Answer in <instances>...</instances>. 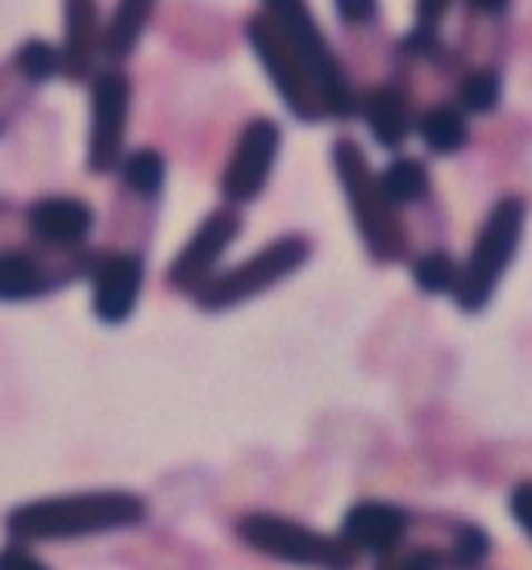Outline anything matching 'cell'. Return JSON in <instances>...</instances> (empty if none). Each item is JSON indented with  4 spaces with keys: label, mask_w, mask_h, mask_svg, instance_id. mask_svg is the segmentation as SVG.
<instances>
[{
    "label": "cell",
    "mask_w": 532,
    "mask_h": 570,
    "mask_svg": "<svg viewBox=\"0 0 532 570\" xmlns=\"http://www.w3.org/2000/svg\"><path fill=\"white\" fill-rule=\"evenodd\" d=\"M333 171L342 179V191H345V200H349L354 225H358L362 246L371 250V258H375V263L404 258L407 234H404V222H400V208L383 196L378 175L371 171L362 146L349 142V138H337V142H333Z\"/></svg>",
    "instance_id": "3957f363"
},
{
    "label": "cell",
    "mask_w": 532,
    "mask_h": 570,
    "mask_svg": "<svg viewBox=\"0 0 532 570\" xmlns=\"http://www.w3.org/2000/svg\"><path fill=\"white\" fill-rule=\"evenodd\" d=\"M416 134H421V142L433 155H457L470 142V121L454 100H441V105H433V109H424L416 117Z\"/></svg>",
    "instance_id": "2e32d148"
},
{
    "label": "cell",
    "mask_w": 532,
    "mask_h": 570,
    "mask_svg": "<svg viewBox=\"0 0 532 570\" xmlns=\"http://www.w3.org/2000/svg\"><path fill=\"white\" fill-rule=\"evenodd\" d=\"M26 225H30V238L38 246H47V250H76L92 234L96 213L79 196H42V200L30 205Z\"/></svg>",
    "instance_id": "7c38bea8"
},
{
    "label": "cell",
    "mask_w": 532,
    "mask_h": 570,
    "mask_svg": "<svg viewBox=\"0 0 532 570\" xmlns=\"http://www.w3.org/2000/svg\"><path fill=\"white\" fill-rule=\"evenodd\" d=\"M378 188H383V196H387L395 208H407V205H421V200H428L433 179H428V167H424L421 159H407V155H400V159H392L387 167H383V175H378Z\"/></svg>",
    "instance_id": "ac0fdd59"
},
{
    "label": "cell",
    "mask_w": 532,
    "mask_h": 570,
    "mask_svg": "<svg viewBox=\"0 0 532 570\" xmlns=\"http://www.w3.org/2000/svg\"><path fill=\"white\" fill-rule=\"evenodd\" d=\"M263 13L283 30V38L292 42V50L299 55L304 71L313 76L316 96L325 105V117H354L358 112V96L349 83V71L342 67L337 50L329 47V38L321 30V21L313 17L308 0H263Z\"/></svg>",
    "instance_id": "277c9868"
},
{
    "label": "cell",
    "mask_w": 532,
    "mask_h": 570,
    "mask_svg": "<svg viewBox=\"0 0 532 570\" xmlns=\"http://www.w3.org/2000/svg\"><path fill=\"white\" fill-rule=\"evenodd\" d=\"M333 9H337V17L349 30H362V26L378 21V0H333Z\"/></svg>",
    "instance_id": "cb8c5ba5"
},
{
    "label": "cell",
    "mask_w": 532,
    "mask_h": 570,
    "mask_svg": "<svg viewBox=\"0 0 532 570\" xmlns=\"http://www.w3.org/2000/svg\"><path fill=\"white\" fill-rule=\"evenodd\" d=\"M150 17H155V0H117L109 30L100 38V50H105L109 59L134 55V47H138L146 26H150Z\"/></svg>",
    "instance_id": "e0dca14e"
},
{
    "label": "cell",
    "mask_w": 532,
    "mask_h": 570,
    "mask_svg": "<svg viewBox=\"0 0 532 570\" xmlns=\"http://www.w3.org/2000/svg\"><path fill=\"white\" fill-rule=\"evenodd\" d=\"M279 142H283V134L270 117H254L250 126L242 129L234 155L225 163V175H220V191H225L229 205H250V200H258V191H263L266 179H270Z\"/></svg>",
    "instance_id": "9c48e42d"
},
{
    "label": "cell",
    "mask_w": 532,
    "mask_h": 570,
    "mask_svg": "<svg viewBox=\"0 0 532 570\" xmlns=\"http://www.w3.org/2000/svg\"><path fill=\"white\" fill-rule=\"evenodd\" d=\"M237 234H242V217H237L234 208L208 213V217L200 222V229L188 238V246L179 250V258L171 263V271H167L171 287H179V292H196L200 284H208V279L217 275L220 254L229 250V242H234Z\"/></svg>",
    "instance_id": "30bf717a"
},
{
    "label": "cell",
    "mask_w": 532,
    "mask_h": 570,
    "mask_svg": "<svg viewBox=\"0 0 532 570\" xmlns=\"http://www.w3.org/2000/svg\"><path fill=\"white\" fill-rule=\"evenodd\" d=\"M358 112L366 129H371V138L378 146H387V150H400L407 142V134L416 129V117H412V105H407V96L395 88V83H378L371 92L358 100Z\"/></svg>",
    "instance_id": "5bb4252c"
},
{
    "label": "cell",
    "mask_w": 532,
    "mask_h": 570,
    "mask_svg": "<svg viewBox=\"0 0 532 570\" xmlns=\"http://www.w3.org/2000/svg\"><path fill=\"white\" fill-rule=\"evenodd\" d=\"M508 512H512V521L520 524V533L532 541V479H520L512 495H508Z\"/></svg>",
    "instance_id": "d4e9b609"
},
{
    "label": "cell",
    "mask_w": 532,
    "mask_h": 570,
    "mask_svg": "<svg viewBox=\"0 0 532 570\" xmlns=\"http://www.w3.org/2000/svg\"><path fill=\"white\" fill-rule=\"evenodd\" d=\"M407 538H412V512L392 500H358L342 521V541L354 554L392 558Z\"/></svg>",
    "instance_id": "8fae6325"
},
{
    "label": "cell",
    "mask_w": 532,
    "mask_h": 570,
    "mask_svg": "<svg viewBox=\"0 0 532 570\" xmlns=\"http://www.w3.org/2000/svg\"><path fill=\"white\" fill-rule=\"evenodd\" d=\"M375 570H437V567L421 554H392V558H378Z\"/></svg>",
    "instance_id": "4316f807"
},
{
    "label": "cell",
    "mask_w": 532,
    "mask_h": 570,
    "mask_svg": "<svg viewBox=\"0 0 532 570\" xmlns=\"http://www.w3.org/2000/svg\"><path fill=\"white\" fill-rule=\"evenodd\" d=\"M121 179H126L129 191L138 196H158L162 191V179H167V163L158 150H134L121 159Z\"/></svg>",
    "instance_id": "7402d4cb"
},
{
    "label": "cell",
    "mask_w": 532,
    "mask_h": 570,
    "mask_svg": "<svg viewBox=\"0 0 532 570\" xmlns=\"http://www.w3.org/2000/svg\"><path fill=\"white\" fill-rule=\"evenodd\" d=\"M466 9L479 17V21H500V17L512 9V0H466Z\"/></svg>",
    "instance_id": "83f0119b"
},
{
    "label": "cell",
    "mask_w": 532,
    "mask_h": 570,
    "mask_svg": "<svg viewBox=\"0 0 532 570\" xmlns=\"http://www.w3.org/2000/svg\"><path fill=\"white\" fill-rule=\"evenodd\" d=\"M17 67H21L26 80L47 83L50 76L63 71V55H59V47L42 42V38H30V42H21V50H17Z\"/></svg>",
    "instance_id": "603a6c76"
},
{
    "label": "cell",
    "mask_w": 532,
    "mask_h": 570,
    "mask_svg": "<svg viewBox=\"0 0 532 570\" xmlns=\"http://www.w3.org/2000/svg\"><path fill=\"white\" fill-rule=\"evenodd\" d=\"M129 126V76L126 71H96L92 80V129H88V167L109 175L126 159Z\"/></svg>",
    "instance_id": "ba28073f"
},
{
    "label": "cell",
    "mask_w": 532,
    "mask_h": 570,
    "mask_svg": "<svg viewBox=\"0 0 532 570\" xmlns=\"http://www.w3.org/2000/svg\"><path fill=\"white\" fill-rule=\"evenodd\" d=\"M146 517V504L129 491H76V495H50L30 500L4 517V529L17 541H67L129 529Z\"/></svg>",
    "instance_id": "6da1fadb"
},
{
    "label": "cell",
    "mask_w": 532,
    "mask_h": 570,
    "mask_svg": "<svg viewBox=\"0 0 532 570\" xmlns=\"http://www.w3.org/2000/svg\"><path fill=\"white\" fill-rule=\"evenodd\" d=\"M500 100H503V76H500V67L479 63V67H470L466 76L457 80L454 105L462 112H466V117H486V112L500 109Z\"/></svg>",
    "instance_id": "d6986e66"
},
{
    "label": "cell",
    "mask_w": 532,
    "mask_h": 570,
    "mask_svg": "<svg viewBox=\"0 0 532 570\" xmlns=\"http://www.w3.org/2000/svg\"><path fill=\"white\" fill-rule=\"evenodd\" d=\"M141 296V258L138 254H105L92 267V313L105 325H121L138 308Z\"/></svg>",
    "instance_id": "4fadbf2b"
},
{
    "label": "cell",
    "mask_w": 532,
    "mask_h": 570,
    "mask_svg": "<svg viewBox=\"0 0 532 570\" xmlns=\"http://www.w3.org/2000/svg\"><path fill=\"white\" fill-rule=\"evenodd\" d=\"M524 225H529V200L524 196H500L486 208L479 234L470 242V254L457 267L454 304L462 313H483L491 296L500 292L503 275L512 267L524 242Z\"/></svg>",
    "instance_id": "7a4b0ae2"
},
{
    "label": "cell",
    "mask_w": 532,
    "mask_h": 570,
    "mask_svg": "<svg viewBox=\"0 0 532 570\" xmlns=\"http://www.w3.org/2000/svg\"><path fill=\"white\" fill-rule=\"evenodd\" d=\"M67 279H71V271H47V263L33 258V254L0 250V301H33V296L55 292Z\"/></svg>",
    "instance_id": "9a60e30c"
},
{
    "label": "cell",
    "mask_w": 532,
    "mask_h": 570,
    "mask_svg": "<svg viewBox=\"0 0 532 570\" xmlns=\"http://www.w3.org/2000/svg\"><path fill=\"white\" fill-rule=\"evenodd\" d=\"M313 254V242L299 238V234H287V238L270 242L258 254H250L246 263H237L234 271H220L208 284L196 287V304L208 308V313H220V308H234V304L254 301L258 292L283 284L292 271H299Z\"/></svg>",
    "instance_id": "8992f818"
},
{
    "label": "cell",
    "mask_w": 532,
    "mask_h": 570,
    "mask_svg": "<svg viewBox=\"0 0 532 570\" xmlns=\"http://www.w3.org/2000/svg\"><path fill=\"white\" fill-rule=\"evenodd\" d=\"M457 263L450 250H424L416 263H412V279H416V287L421 292H428V296H454L457 287Z\"/></svg>",
    "instance_id": "44dd1931"
},
{
    "label": "cell",
    "mask_w": 532,
    "mask_h": 570,
    "mask_svg": "<svg viewBox=\"0 0 532 570\" xmlns=\"http://www.w3.org/2000/svg\"><path fill=\"white\" fill-rule=\"evenodd\" d=\"M237 538L246 541L258 554H270L292 567H313V570H354L358 554L345 546L342 538L316 533L308 524H296L287 517H270V512H250L237 521Z\"/></svg>",
    "instance_id": "5b68a950"
},
{
    "label": "cell",
    "mask_w": 532,
    "mask_h": 570,
    "mask_svg": "<svg viewBox=\"0 0 532 570\" xmlns=\"http://www.w3.org/2000/svg\"><path fill=\"white\" fill-rule=\"evenodd\" d=\"M454 9V0H416V21H412V33L404 38V50L407 55H437L441 50V26H445V17Z\"/></svg>",
    "instance_id": "ffe728a7"
},
{
    "label": "cell",
    "mask_w": 532,
    "mask_h": 570,
    "mask_svg": "<svg viewBox=\"0 0 532 570\" xmlns=\"http://www.w3.org/2000/svg\"><path fill=\"white\" fill-rule=\"evenodd\" d=\"M0 570H47V567L26 546H9V550H0Z\"/></svg>",
    "instance_id": "484cf974"
},
{
    "label": "cell",
    "mask_w": 532,
    "mask_h": 570,
    "mask_svg": "<svg viewBox=\"0 0 532 570\" xmlns=\"http://www.w3.org/2000/svg\"><path fill=\"white\" fill-rule=\"evenodd\" d=\"M246 38H250L258 63L266 67V80L275 83V92L283 96V105L296 112L299 121H321V117H325V105H321V96H316L313 76L304 71L299 55L292 50V42L283 38L279 26L266 13H254L250 26H246Z\"/></svg>",
    "instance_id": "52a82bcc"
}]
</instances>
